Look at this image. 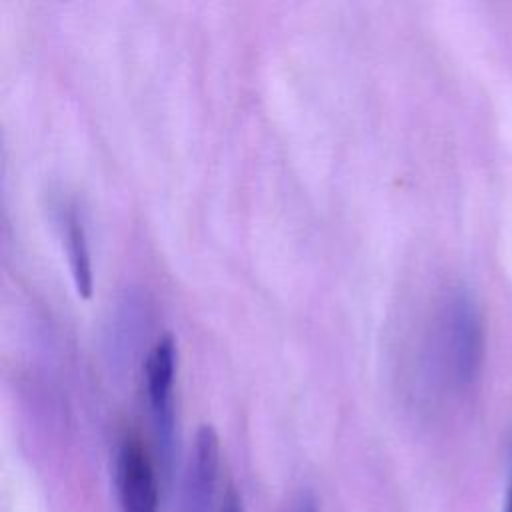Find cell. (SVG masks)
<instances>
[{
    "label": "cell",
    "mask_w": 512,
    "mask_h": 512,
    "mask_svg": "<svg viewBox=\"0 0 512 512\" xmlns=\"http://www.w3.org/2000/svg\"><path fill=\"white\" fill-rule=\"evenodd\" d=\"M436 354L452 384L468 386L476 380L484 358V326L476 304L464 292H454L440 308Z\"/></svg>",
    "instance_id": "1"
},
{
    "label": "cell",
    "mask_w": 512,
    "mask_h": 512,
    "mask_svg": "<svg viewBox=\"0 0 512 512\" xmlns=\"http://www.w3.org/2000/svg\"><path fill=\"white\" fill-rule=\"evenodd\" d=\"M220 466V440L210 424L194 436L186 472V512H210Z\"/></svg>",
    "instance_id": "4"
},
{
    "label": "cell",
    "mask_w": 512,
    "mask_h": 512,
    "mask_svg": "<svg viewBox=\"0 0 512 512\" xmlns=\"http://www.w3.org/2000/svg\"><path fill=\"white\" fill-rule=\"evenodd\" d=\"M64 236H66V250H68V262L70 272L74 280V288L78 296L90 298L92 294V262H90V250L86 240V230L82 226V220L70 210L64 218Z\"/></svg>",
    "instance_id": "5"
},
{
    "label": "cell",
    "mask_w": 512,
    "mask_h": 512,
    "mask_svg": "<svg viewBox=\"0 0 512 512\" xmlns=\"http://www.w3.org/2000/svg\"><path fill=\"white\" fill-rule=\"evenodd\" d=\"M216 512H244V508H242V498H240V494L234 490V486H230V488L226 490V494H224V498H222V502H220V506H218Z\"/></svg>",
    "instance_id": "7"
},
{
    "label": "cell",
    "mask_w": 512,
    "mask_h": 512,
    "mask_svg": "<svg viewBox=\"0 0 512 512\" xmlns=\"http://www.w3.org/2000/svg\"><path fill=\"white\" fill-rule=\"evenodd\" d=\"M176 342L172 334L160 336L144 362V382L154 426L164 452L172 446L174 434V378H176Z\"/></svg>",
    "instance_id": "2"
},
{
    "label": "cell",
    "mask_w": 512,
    "mask_h": 512,
    "mask_svg": "<svg viewBox=\"0 0 512 512\" xmlns=\"http://www.w3.org/2000/svg\"><path fill=\"white\" fill-rule=\"evenodd\" d=\"M506 512H512V484H510V494H508V506Z\"/></svg>",
    "instance_id": "8"
},
{
    "label": "cell",
    "mask_w": 512,
    "mask_h": 512,
    "mask_svg": "<svg viewBox=\"0 0 512 512\" xmlns=\"http://www.w3.org/2000/svg\"><path fill=\"white\" fill-rule=\"evenodd\" d=\"M284 512H318V502L310 492H300L290 500Z\"/></svg>",
    "instance_id": "6"
},
{
    "label": "cell",
    "mask_w": 512,
    "mask_h": 512,
    "mask_svg": "<svg viewBox=\"0 0 512 512\" xmlns=\"http://www.w3.org/2000/svg\"><path fill=\"white\" fill-rule=\"evenodd\" d=\"M120 512H158V482L146 448L126 438L116 456Z\"/></svg>",
    "instance_id": "3"
}]
</instances>
